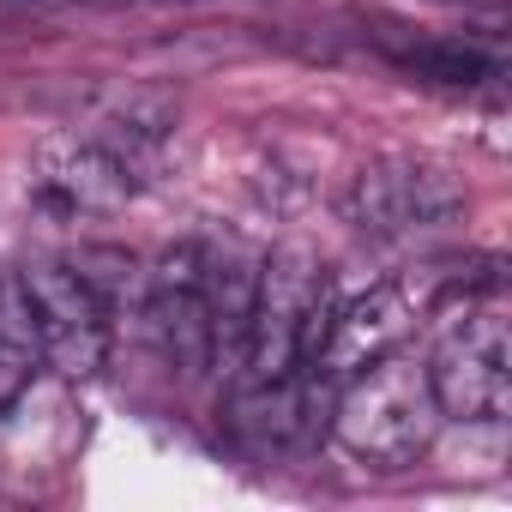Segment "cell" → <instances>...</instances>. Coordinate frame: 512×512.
I'll return each instance as SVG.
<instances>
[{
	"label": "cell",
	"mask_w": 512,
	"mask_h": 512,
	"mask_svg": "<svg viewBox=\"0 0 512 512\" xmlns=\"http://www.w3.org/2000/svg\"><path fill=\"white\" fill-rule=\"evenodd\" d=\"M440 428V404L428 392V374L380 356L368 368H356L344 380V392L332 398V434L350 458L374 464V470H404L428 452Z\"/></svg>",
	"instance_id": "obj_1"
},
{
	"label": "cell",
	"mask_w": 512,
	"mask_h": 512,
	"mask_svg": "<svg viewBox=\"0 0 512 512\" xmlns=\"http://www.w3.org/2000/svg\"><path fill=\"white\" fill-rule=\"evenodd\" d=\"M464 211V187L422 157H374L344 187V223L374 241H404L452 223Z\"/></svg>",
	"instance_id": "obj_2"
},
{
	"label": "cell",
	"mask_w": 512,
	"mask_h": 512,
	"mask_svg": "<svg viewBox=\"0 0 512 512\" xmlns=\"http://www.w3.org/2000/svg\"><path fill=\"white\" fill-rule=\"evenodd\" d=\"M31 326H37V350L49 368H61L67 380H91L109 362V302L97 290V278L85 266H31L19 278Z\"/></svg>",
	"instance_id": "obj_3"
},
{
	"label": "cell",
	"mask_w": 512,
	"mask_h": 512,
	"mask_svg": "<svg viewBox=\"0 0 512 512\" xmlns=\"http://www.w3.org/2000/svg\"><path fill=\"white\" fill-rule=\"evenodd\" d=\"M428 392L440 416L458 422H500L512 404V356H506V320L500 314H470L452 326L434 356H428Z\"/></svg>",
	"instance_id": "obj_4"
},
{
	"label": "cell",
	"mask_w": 512,
	"mask_h": 512,
	"mask_svg": "<svg viewBox=\"0 0 512 512\" xmlns=\"http://www.w3.org/2000/svg\"><path fill=\"white\" fill-rule=\"evenodd\" d=\"M145 320H151V338H157V350L175 374L199 380L217 362L211 308H205V290H199V241H181L157 260L151 290H145Z\"/></svg>",
	"instance_id": "obj_5"
},
{
	"label": "cell",
	"mask_w": 512,
	"mask_h": 512,
	"mask_svg": "<svg viewBox=\"0 0 512 512\" xmlns=\"http://www.w3.org/2000/svg\"><path fill=\"white\" fill-rule=\"evenodd\" d=\"M151 175L109 145L103 133H79V139H49L37 151V199L55 211H115L127 205Z\"/></svg>",
	"instance_id": "obj_6"
},
{
	"label": "cell",
	"mask_w": 512,
	"mask_h": 512,
	"mask_svg": "<svg viewBox=\"0 0 512 512\" xmlns=\"http://www.w3.org/2000/svg\"><path fill=\"white\" fill-rule=\"evenodd\" d=\"M410 320H416V302H410V290H398V284H380V290H368V296L338 302L314 374H320V380H350L356 368L392 356V350L404 344Z\"/></svg>",
	"instance_id": "obj_7"
},
{
	"label": "cell",
	"mask_w": 512,
	"mask_h": 512,
	"mask_svg": "<svg viewBox=\"0 0 512 512\" xmlns=\"http://www.w3.org/2000/svg\"><path fill=\"white\" fill-rule=\"evenodd\" d=\"M368 37L392 55V67H404V73H416L428 85H446V91L494 85L500 67H506L500 49H488L482 37H464V31H428V37H416L404 25H386V31H368Z\"/></svg>",
	"instance_id": "obj_8"
},
{
	"label": "cell",
	"mask_w": 512,
	"mask_h": 512,
	"mask_svg": "<svg viewBox=\"0 0 512 512\" xmlns=\"http://www.w3.org/2000/svg\"><path fill=\"white\" fill-rule=\"evenodd\" d=\"M199 290H205V308H211L217 356L241 368L253 296H260V260H253V253H241V247H205V241H199Z\"/></svg>",
	"instance_id": "obj_9"
},
{
	"label": "cell",
	"mask_w": 512,
	"mask_h": 512,
	"mask_svg": "<svg viewBox=\"0 0 512 512\" xmlns=\"http://www.w3.org/2000/svg\"><path fill=\"white\" fill-rule=\"evenodd\" d=\"M37 362H43L37 326H31L25 290H19V278H13V284H0V410L25 392V380H31Z\"/></svg>",
	"instance_id": "obj_10"
},
{
	"label": "cell",
	"mask_w": 512,
	"mask_h": 512,
	"mask_svg": "<svg viewBox=\"0 0 512 512\" xmlns=\"http://www.w3.org/2000/svg\"><path fill=\"white\" fill-rule=\"evenodd\" d=\"M73 7H115V0H0V13L31 19V13H73Z\"/></svg>",
	"instance_id": "obj_11"
}]
</instances>
